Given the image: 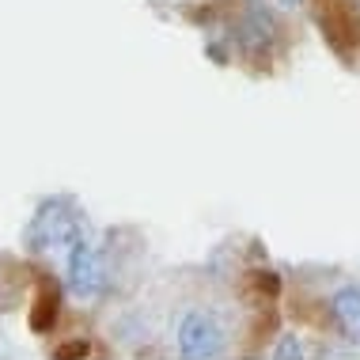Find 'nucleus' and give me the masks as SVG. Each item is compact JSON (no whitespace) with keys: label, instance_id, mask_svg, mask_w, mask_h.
<instances>
[{"label":"nucleus","instance_id":"obj_1","mask_svg":"<svg viewBox=\"0 0 360 360\" xmlns=\"http://www.w3.org/2000/svg\"><path fill=\"white\" fill-rule=\"evenodd\" d=\"M84 231V217L69 198H53L34 212L31 228H27V243L34 250H53V247H72Z\"/></svg>","mask_w":360,"mask_h":360},{"label":"nucleus","instance_id":"obj_2","mask_svg":"<svg viewBox=\"0 0 360 360\" xmlns=\"http://www.w3.org/2000/svg\"><path fill=\"white\" fill-rule=\"evenodd\" d=\"M319 27L342 57L360 53V0H315Z\"/></svg>","mask_w":360,"mask_h":360},{"label":"nucleus","instance_id":"obj_3","mask_svg":"<svg viewBox=\"0 0 360 360\" xmlns=\"http://www.w3.org/2000/svg\"><path fill=\"white\" fill-rule=\"evenodd\" d=\"M179 349L186 360H217L224 349V330L212 315H190L179 330Z\"/></svg>","mask_w":360,"mask_h":360},{"label":"nucleus","instance_id":"obj_4","mask_svg":"<svg viewBox=\"0 0 360 360\" xmlns=\"http://www.w3.org/2000/svg\"><path fill=\"white\" fill-rule=\"evenodd\" d=\"M69 281L80 296H95L103 288V262L95 255L91 243L76 239L72 243V258H69Z\"/></svg>","mask_w":360,"mask_h":360},{"label":"nucleus","instance_id":"obj_5","mask_svg":"<svg viewBox=\"0 0 360 360\" xmlns=\"http://www.w3.org/2000/svg\"><path fill=\"white\" fill-rule=\"evenodd\" d=\"M274 38H277L274 15L262 12V8H250L247 19H243V27H239V46H243L247 53H255V50H266Z\"/></svg>","mask_w":360,"mask_h":360},{"label":"nucleus","instance_id":"obj_6","mask_svg":"<svg viewBox=\"0 0 360 360\" xmlns=\"http://www.w3.org/2000/svg\"><path fill=\"white\" fill-rule=\"evenodd\" d=\"M330 315H334V326L342 330L349 342L360 345V288H342L330 304Z\"/></svg>","mask_w":360,"mask_h":360},{"label":"nucleus","instance_id":"obj_7","mask_svg":"<svg viewBox=\"0 0 360 360\" xmlns=\"http://www.w3.org/2000/svg\"><path fill=\"white\" fill-rule=\"evenodd\" d=\"M50 311H57V292L50 285H42V296H38V311H34V326L42 330L50 323Z\"/></svg>","mask_w":360,"mask_h":360},{"label":"nucleus","instance_id":"obj_8","mask_svg":"<svg viewBox=\"0 0 360 360\" xmlns=\"http://www.w3.org/2000/svg\"><path fill=\"white\" fill-rule=\"evenodd\" d=\"M300 356H304L300 342H296V338H285V342H281V349H277V360H300Z\"/></svg>","mask_w":360,"mask_h":360},{"label":"nucleus","instance_id":"obj_9","mask_svg":"<svg viewBox=\"0 0 360 360\" xmlns=\"http://www.w3.org/2000/svg\"><path fill=\"white\" fill-rule=\"evenodd\" d=\"M285 4H300V0H285Z\"/></svg>","mask_w":360,"mask_h":360}]
</instances>
